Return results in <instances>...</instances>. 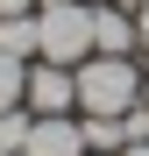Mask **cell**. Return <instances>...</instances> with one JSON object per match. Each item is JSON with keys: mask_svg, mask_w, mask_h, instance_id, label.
I'll list each match as a JSON object with an SVG mask.
<instances>
[{"mask_svg": "<svg viewBox=\"0 0 149 156\" xmlns=\"http://www.w3.org/2000/svg\"><path fill=\"white\" fill-rule=\"evenodd\" d=\"M36 50H43L50 64H78L85 50H92V7H85V0H43Z\"/></svg>", "mask_w": 149, "mask_h": 156, "instance_id": "obj_1", "label": "cell"}, {"mask_svg": "<svg viewBox=\"0 0 149 156\" xmlns=\"http://www.w3.org/2000/svg\"><path fill=\"white\" fill-rule=\"evenodd\" d=\"M135 99H142V78H135L128 57H92V64H78V107H85V114H128Z\"/></svg>", "mask_w": 149, "mask_h": 156, "instance_id": "obj_2", "label": "cell"}, {"mask_svg": "<svg viewBox=\"0 0 149 156\" xmlns=\"http://www.w3.org/2000/svg\"><path fill=\"white\" fill-rule=\"evenodd\" d=\"M21 107H29V114H71V107H78V71H64V64H36L29 71V92H21Z\"/></svg>", "mask_w": 149, "mask_h": 156, "instance_id": "obj_3", "label": "cell"}, {"mask_svg": "<svg viewBox=\"0 0 149 156\" xmlns=\"http://www.w3.org/2000/svg\"><path fill=\"white\" fill-rule=\"evenodd\" d=\"M21 156H85V128L64 121V114H36L29 142H21Z\"/></svg>", "mask_w": 149, "mask_h": 156, "instance_id": "obj_4", "label": "cell"}, {"mask_svg": "<svg viewBox=\"0 0 149 156\" xmlns=\"http://www.w3.org/2000/svg\"><path fill=\"white\" fill-rule=\"evenodd\" d=\"M128 50H135V14L92 7V57H128Z\"/></svg>", "mask_w": 149, "mask_h": 156, "instance_id": "obj_5", "label": "cell"}, {"mask_svg": "<svg viewBox=\"0 0 149 156\" xmlns=\"http://www.w3.org/2000/svg\"><path fill=\"white\" fill-rule=\"evenodd\" d=\"M78 128H85V149H92V156H121V149H128V128H121V114H85Z\"/></svg>", "mask_w": 149, "mask_h": 156, "instance_id": "obj_6", "label": "cell"}, {"mask_svg": "<svg viewBox=\"0 0 149 156\" xmlns=\"http://www.w3.org/2000/svg\"><path fill=\"white\" fill-rule=\"evenodd\" d=\"M21 92H29V57H7L0 50V114L21 107Z\"/></svg>", "mask_w": 149, "mask_h": 156, "instance_id": "obj_7", "label": "cell"}, {"mask_svg": "<svg viewBox=\"0 0 149 156\" xmlns=\"http://www.w3.org/2000/svg\"><path fill=\"white\" fill-rule=\"evenodd\" d=\"M0 50L7 57H29L36 50V14H0Z\"/></svg>", "mask_w": 149, "mask_h": 156, "instance_id": "obj_8", "label": "cell"}, {"mask_svg": "<svg viewBox=\"0 0 149 156\" xmlns=\"http://www.w3.org/2000/svg\"><path fill=\"white\" fill-rule=\"evenodd\" d=\"M29 128H36V114H29V107H7V114H0V149H7V156H21Z\"/></svg>", "mask_w": 149, "mask_h": 156, "instance_id": "obj_9", "label": "cell"}, {"mask_svg": "<svg viewBox=\"0 0 149 156\" xmlns=\"http://www.w3.org/2000/svg\"><path fill=\"white\" fill-rule=\"evenodd\" d=\"M135 50H149V0H142V14H135Z\"/></svg>", "mask_w": 149, "mask_h": 156, "instance_id": "obj_10", "label": "cell"}, {"mask_svg": "<svg viewBox=\"0 0 149 156\" xmlns=\"http://www.w3.org/2000/svg\"><path fill=\"white\" fill-rule=\"evenodd\" d=\"M36 7V0H0V14H29Z\"/></svg>", "mask_w": 149, "mask_h": 156, "instance_id": "obj_11", "label": "cell"}, {"mask_svg": "<svg viewBox=\"0 0 149 156\" xmlns=\"http://www.w3.org/2000/svg\"><path fill=\"white\" fill-rule=\"evenodd\" d=\"M121 156H149V142H128V149H121Z\"/></svg>", "mask_w": 149, "mask_h": 156, "instance_id": "obj_12", "label": "cell"}, {"mask_svg": "<svg viewBox=\"0 0 149 156\" xmlns=\"http://www.w3.org/2000/svg\"><path fill=\"white\" fill-rule=\"evenodd\" d=\"M142 107H149V85H142Z\"/></svg>", "mask_w": 149, "mask_h": 156, "instance_id": "obj_13", "label": "cell"}, {"mask_svg": "<svg viewBox=\"0 0 149 156\" xmlns=\"http://www.w3.org/2000/svg\"><path fill=\"white\" fill-rule=\"evenodd\" d=\"M0 156H7V149H0Z\"/></svg>", "mask_w": 149, "mask_h": 156, "instance_id": "obj_14", "label": "cell"}]
</instances>
